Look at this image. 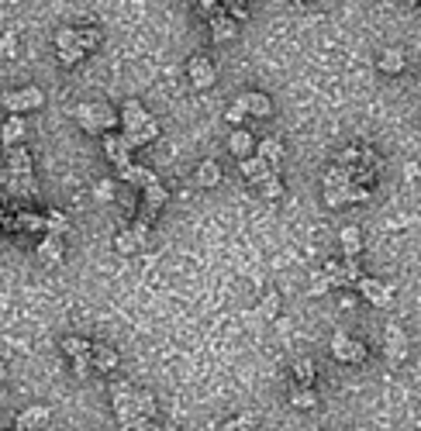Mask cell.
I'll list each match as a JSON object with an SVG mask.
<instances>
[{
	"mask_svg": "<svg viewBox=\"0 0 421 431\" xmlns=\"http://www.w3.org/2000/svg\"><path fill=\"white\" fill-rule=\"evenodd\" d=\"M404 52L401 48H387V52H380V73H390V77H397V73H404Z\"/></svg>",
	"mask_w": 421,
	"mask_h": 431,
	"instance_id": "cell-21",
	"label": "cell"
},
{
	"mask_svg": "<svg viewBox=\"0 0 421 431\" xmlns=\"http://www.w3.org/2000/svg\"><path fill=\"white\" fill-rule=\"evenodd\" d=\"M194 180H197V187H204V190H210V187H218V183H221V166H218L214 159H204V162L197 166V173H194Z\"/></svg>",
	"mask_w": 421,
	"mask_h": 431,
	"instance_id": "cell-18",
	"label": "cell"
},
{
	"mask_svg": "<svg viewBox=\"0 0 421 431\" xmlns=\"http://www.w3.org/2000/svg\"><path fill=\"white\" fill-rule=\"evenodd\" d=\"M93 197H97L100 204L118 200V183H114V180H97V183H93Z\"/></svg>",
	"mask_w": 421,
	"mask_h": 431,
	"instance_id": "cell-33",
	"label": "cell"
},
{
	"mask_svg": "<svg viewBox=\"0 0 421 431\" xmlns=\"http://www.w3.org/2000/svg\"><path fill=\"white\" fill-rule=\"evenodd\" d=\"M18 232H45V214L18 211Z\"/></svg>",
	"mask_w": 421,
	"mask_h": 431,
	"instance_id": "cell-26",
	"label": "cell"
},
{
	"mask_svg": "<svg viewBox=\"0 0 421 431\" xmlns=\"http://www.w3.org/2000/svg\"><path fill=\"white\" fill-rule=\"evenodd\" d=\"M338 241H342V252H345V259H356V256H359V248H363V232L349 225V228H342Z\"/></svg>",
	"mask_w": 421,
	"mask_h": 431,
	"instance_id": "cell-23",
	"label": "cell"
},
{
	"mask_svg": "<svg viewBox=\"0 0 421 431\" xmlns=\"http://www.w3.org/2000/svg\"><path fill=\"white\" fill-rule=\"evenodd\" d=\"M328 290H332V279H328V276H325V273L311 276V297H325Z\"/></svg>",
	"mask_w": 421,
	"mask_h": 431,
	"instance_id": "cell-40",
	"label": "cell"
},
{
	"mask_svg": "<svg viewBox=\"0 0 421 431\" xmlns=\"http://www.w3.org/2000/svg\"><path fill=\"white\" fill-rule=\"evenodd\" d=\"M253 418H249V414H242V418H232V421H225V425H221V431H253Z\"/></svg>",
	"mask_w": 421,
	"mask_h": 431,
	"instance_id": "cell-41",
	"label": "cell"
},
{
	"mask_svg": "<svg viewBox=\"0 0 421 431\" xmlns=\"http://www.w3.org/2000/svg\"><path fill=\"white\" fill-rule=\"evenodd\" d=\"M0 100H4V107H7V111L21 114V93H18V90H4V97H0Z\"/></svg>",
	"mask_w": 421,
	"mask_h": 431,
	"instance_id": "cell-42",
	"label": "cell"
},
{
	"mask_svg": "<svg viewBox=\"0 0 421 431\" xmlns=\"http://www.w3.org/2000/svg\"><path fill=\"white\" fill-rule=\"evenodd\" d=\"M131 135L138 138V145H145V142H156V138H159V121L149 118L145 124H142V128H138V131H131Z\"/></svg>",
	"mask_w": 421,
	"mask_h": 431,
	"instance_id": "cell-36",
	"label": "cell"
},
{
	"mask_svg": "<svg viewBox=\"0 0 421 431\" xmlns=\"http://www.w3.org/2000/svg\"><path fill=\"white\" fill-rule=\"evenodd\" d=\"M156 214H159V211H152V207H142V214H138V221H145V225H152V221H156Z\"/></svg>",
	"mask_w": 421,
	"mask_h": 431,
	"instance_id": "cell-49",
	"label": "cell"
},
{
	"mask_svg": "<svg viewBox=\"0 0 421 431\" xmlns=\"http://www.w3.org/2000/svg\"><path fill=\"white\" fill-rule=\"evenodd\" d=\"M4 187H7V194L11 197H21V200H28V197L39 194L35 173H7V169H4Z\"/></svg>",
	"mask_w": 421,
	"mask_h": 431,
	"instance_id": "cell-7",
	"label": "cell"
},
{
	"mask_svg": "<svg viewBox=\"0 0 421 431\" xmlns=\"http://www.w3.org/2000/svg\"><path fill=\"white\" fill-rule=\"evenodd\" d=\"M325 190H345V187H352V173L349 169H342V166H328V173H325Z\"/></svg>",
	"mask_w": 421,
	"mask_h": 431,
	"instance_id": "cell-22",
	"label": "cell"
},
{
	"mask_svg": "<svg viewBox=\"0 0 421 431\" xmlns=\"http://www.w3.org/2000/svg\"><path fill=\"white\" fill-rule=\"evenodd\" d=\"M90 366H97L100 373H114L118 369V352L111 345H93L90 349Z\"/></svg>",
	"mask_w": 421,
	"mask_h": 431,
	"instance_id": "cell-16",
	"label": "cell"
},
{
	"mask_svg": "<svg viewBox=\"0 0 421 431\" xmlns=\"http://www.w3.org/2000/svg\"><path fill=\"white\" fill-rule=\"evenodd\" d=\"M21 93V111H39L45 104V93L39 86H25V90H18Z\"/></svg>",
	"mask_w": 421,
	"mask_h": 431,
	"instance_id": "cell-30",
	"label": "cell"
},
{
	"mask_svg": "<svg viewBox=\"0 0 421 431\" xmlns=\"http://www.w3.org/2000/svg\"><path fill=\"white\" fill-rule=\"evenodd\" d=\"M255 314H259V321H273V317L280 314V293H266Z\"/></svg>",
	"mask_w": 421,
	"mask_h": 431,
	"instance_id": "cell-34",
	"label": "cell"
},
{
	"mask_svg": "<svg viewBox=\"0 0 421 431\" xmlns=\"http://www.w3.org/2000/svg\"><path fill=\"white\" fill-rule=\"evenodd\" d=\"M76 121L83 124V131H90V135H107V131H114L121 124L111 104H80L76 107Z\"/></svg>",
	"mask_w": 421,
	"mask_h": 431,
	"instance_id": "cell-1",
	"label": "cell"
},
{
	"mask_svg": "<svg viewBox=\"0 0 421 431\" xmlns=\"http://www.w3.org/2000/svg\"><path fill=\"white\" fill-rule=\"evenodd\" d=\"M104 152H107V159H111L118 169L131 166V149L121 142V135H118V131H107V135H104Z\"/></svg>",
	"mask_w": 421,
	"mask_h": 431,
	"instance_id": "cell-9",
	"label": "cell"
},
{
	"mask_svg": "<svg viewBox=\"0 0 421 431\" xmlns=\"http://www.w3.org/2000/svg\"><path fill=\"white\" fill-rule=\"evenodd\" d=\"M239 169H242V176H246V180H253V183H262L269 173H276V169H273L266 159H259V156L242 159V162H239Z\"/></svg>",
	"mask_w": 421,
	"mask_h": 431,
	"instance_id": "cell-14",
	"label": "cell"
},
{
	"mask_svg": "<svg viewBox=\"0 0 421 431\" xmlns=\"http://www.w3.org/2000/svg\"><path fill=\"white\" fill-rule=\"evenodd\" d=\"M235 35H239V25H235L225 11H214V14H210V39L221 45V41L235 39Z\"/></svg>",
	"mask_w": 421,
	"mask_h": 431,
	"instance_id": "cell-13",
	"label": "cell"
},
{
	"mask_svg": "<svg viewBox=\"0 0 421 431\" xmlns=\"http://www.w3.org/2000/svg\"><path fill=\"white\" fill-rule=\"evenodd\" d=\"M0 52H4L7 59H11L14 52H18V48H14V35H4V39H0Z\"/></svg>",
	"mask_w": 421,
	"mask_h": 431,
	"instance_id": "cell-47",
	"label": "cell"
},
{
	"mask_svg": "<svg viewBox=\"0 0 421 431\" xmlns=\"http://www.w3.org/2000/svg\"><path fill=\"white\" fill-rule=\"evenodd\" d=\"M118 121H121V131H138L149 121V111L142 107V100H128L121 107V114H118Z\"/></svg>",
	"mask_w": 421,
	"mask_h": 431,
	"instance_id": "cell-12",
	"label": "cell"
},
{
	"mask_svg": "<svg viewBox=\"0 0 421 431\" xmlns=\"http://www.w3.org/2000/svg\"><path fill=\"white\" fill-rule=\"evenodd\" d=\"M0 225H4V232H18V214L14 218H4L0 214Z\"/></svg>",
	"mask_w": 421,
	"mask_h": 431,
	"instance_id": "cell-50",
	"label": "cell"
},
{
	"mask_svg": "<svg viewBox=\"0 0 421 431\" xmlns=\"http://www.w3.org/2000/svg\"><path fill=\"white\" fill-rule=\"evenodd\" d=\"M14 431H21V428H14Z\"/></svg>",
	"mask_w": 421,
	"mask_h": 431,
	"instance_id": "cell-53",
	"label": "cell"
},
{
	"mask_svg": "<svg viewBox=\"0 0 421 431\" xmlns=\"http://www.w3.org/2000/svg\"><path fill=\"white\" fill-rule=\"evenodd\" d=\"M7 173H35L32 152H28V149H21V145H14V149L7 152Z\"/></svg>",
	"mask_w": 421,
	"mask_h": 431,
	"instance_id": "cell-19",
	"label": "cell"
},
{
	"mask_svg": "<svg viewBox=\"0 0 421 431\" xmlns=\"http://www.w3.org/2000/svg\"><path fill=\"white\" fill-rule=\"evenodd\" d=\"M48 421H52V411H48L45 404H32L28 411H21V414H18L14 428H21V431H39V428H45Z\"/></svg>",
	"mask_w": 421,
	"mask_h": 431,
	"instance_id": "cell-8",
	"label": "cell"
},
{
	"mask_svg": "<svg viewBox=\"0 0 421 431\" xmlns=\"http://www.w3.org/2000/svg\"><path fill=\"white\" fill-rule=\"evenodd\" d=\"M149 232H152V225H145V221H135V228H131V235L138 238V245L149 238Z\"/></svg>",
	"mask_w": 421,
	"mask_h": 431,
	"instance_id": "cell-46",
	"label": "cell"
},
{
	"mask_svg": "<svg viewBox=\"0 0 421 431\" xmlns=\"http://www.w3.org/2000/svg\"><path fill=\"white\" fill-rule=\"evenodd\" d=\"M111 400H114V418L125 425V428H135L142 418L135 414V387L125 383V380H118L114 387H111Z\"/></svg>",
	"mask_w": 421,
	"mask_h": 431,
	"instance_id": "cell-2",
	"label": "cell"
},
{
	"mask_svg": "<svg viewBox=\"0 0 421 431\" xmlns=\"http://www.w3.org/2000/svg\"><path fill=\"white\" fill-rule=\"evenodd\" d=\"M25 121H21V114H14L11 121H4L0 124V138H4V145H21L25 142Z\"/></svg>",
	"mask_w": 421,
	"mask_h": 431,
	"instance_id": "cell-20",
	"label": "cell"
},
{
	"mask_svg": "<svg viewBox=\"0 0 421 431\" xmlns=\"http://www.w3.org/2000/svg\"><path fill=\"white\" fill-rule=\"evenodd\" d=\"M225 14H228V18L239 25V21L246 18V4H242V0H235V4H228V11H225Z\"/></svg>",
	"mask_w": 421,
	"mask_h": 431,
	"instance_id": "cell-45",
	"label": "cell"
},
{
	"mask_svg": "<svg viewBox=\"0 0 421 431\" xmlns=\"http://www.w3.org/2000/svg\"><path fill=\"white\" fill-rule=\"evenodd\" d=\"M332 355H335L338 362H363L366 359V345L363 342H356V338H349V335H342L335 331V338H332Z\"/></svg>",
	"mask_w": 421,
	"mask_h": 431,
	"instance_id": "cell-3",
	"label": "cell"
},
{
	"mask_svg": "<svg viewBox=\"0 0 421 431\" xmlns=\"http://www.w3.org/2000/svg\"><path fill=\"white\" fill-rule=\"evenodd\" d=\"M225 118L232 121V124H242V121L249 118V114H246V107H242V104H239V100H235V104H232V107H228V111H225Z\"/></svg>",
	"mask_w": 421,
	"mask_h": 431,
	"instance_id": "cell-44",
	"label": "cell"
},
{
	"mask_svg": "<svg viewBox=\"0 0 421 431\" xmlns=\"http://www.w3.org/2000/svg\"><path fill=\"white\" fill-rule=\"evenodd\" d=\"M169 204V190L163 183H152V187H145V207H152V211H163Z\"/></svg>",
	"mask_w": 421,
	"mask_h": 431,
	"instance_id": "cell-27",
	"label": "cell"
},
{
	"mask_svg": "<svg viewBox=\"0 0 421 431\" xmlns=\"http://www.w3.org/2000/svg\"><path fill=\"white\" fill-rule=\"evenodd\" d=\"M187 77H190V83H194L197 90H208V86H214L218 73H214V62H210L208 55H194V59L187 62Z\"/></svg>",
	"mask_w": 421,
	"mask_h": 431,
	"instance_id": "cell-5",
	"label": "cell"
},
{
	"mask_svg": "<svg viewBox=\"0 0 421 431\" xmlns=\"http://www.w3.org/2000/svg\"><path fill=\"white\" fill-rule=\"evenodd\" d=\"M128 431H159V428H156V425H152V421H138V425H135V428H128Z\"/></svg>",
	"mask_w": 421,
	"mask_h": 431,
	"instance_id": "cell-51",
	"label": "cell"
},
{
	"mask_svg": "<svg viewBox=\"0 0 421 431\" xmlns=\"http://www.w3.org/2000/svg\"><path fill=\"white\" fill-rule=\"evenodd\" d=\"M383 338H387V362L397 366V362L408 359V352H411V349H408V335H404L397 324H387V328H383Z\"/></svg>",
	"mask_w": 421,
	"mask_h": 431,
	"instance_id": "cell-6",
	"label": "cell"
},
{
	"mask_svg": "<svg viewBox=\"0 0 421 431\" xmlns=\"http://www.w3.org/2000/svg\"><path fill=\"white\" fill-rule=\"evenodd\" d=\"M83 55H86V52L80 48V45H59V59H62L66 66H76Z\"/></svg>",
	"mask_w": 421,
	"mask_h": 431,
	"instance_id": "cell-39",
	"label": "cell"
},
{
	"mask_svg": "<svg viewBox=\"0 0 421 431\" xmlns=\"http://www.w3.org/2000/svg\"><path fill=\"white\" fill-rule=\"evenodd\" d=\"M228 149H232V156H239V162H242V159H249L255 152L253 135H249L246 128H235V131H232V138H228Z\"/></svg>",
	"mask_w": 421,
	"mask_h": 431,
	"instance_id": "cell-15",
	"label": "cell"
},
{
	"mask_svg": "<svg viewBox=\"0 0 421 431\" xmlns=\"http://www.w3.org/2000/svg\"><path fill=\"white\" fill-rule=\"evenodd\" d=\"M342 266H345V279H349V286H356V279H359V259H342Z\"/></svg>",
	"mask_w": 421,
	"mask_h": 431,
	"instance_id": "cell-43",
	"label": "cell"
},
{
	"mask_svg": "<svg viewBox=\"0 0 421 431\" xmlns=\"http://www.w3.org/2000/svg\"><path fill=\"white\" fill-rule=\"evenodd\" d=\"M415 4H421V0H415Z\"/></svg>",
	"mask_w": 421,
	"mask_h": 431,
	"instance_id": "cell-52",
	"label": "cell"
},
{
	"mask_svg": "<svg viewBox=\"0 0 421 431\" xmlns=\"http://www.w3.org/2000/svg\"><path fill=\"white\" fill-rule=\"evenodd\" d=\"M294 380L300 387H311L314 383V362L311 359H297L294 362Z\"/></svg>",
	"mask_w": 421,
	"mask_h": 431,
	"instance_id": "cell-31",
	"label": "cell"
},
{
	"mask_svg": "<svg viewBox=\"0 0 421 431\" xmlns=\"http://www.w3.org/2000/svg\"><path fill=\"white\" fill-rule=\"evenodd\" d=\"M290 404H294L297 411H311V407H318V393L311 390V387H297L290 393Z\"/></svg>",
	"mask_w": 421,
	"mask_h": 431,
	"instance_id": "cell-29",
	"label": "cell"
},
{
	"mask_svg": "<svg viewBox=\"0 0 421 431\" xmlns=\"http://www.w3.org/2000/svg\"><path fill=\"white\" fill-rule=\"evenodd\" d=\"M35 256H39V263H42V266H59V263H62V256H66V245H62V238L48 235V238L39 241Z\"/></svg>",
	"mask_w": 421,
	"mask_h": 431,
	"instance_id": "cell-10",
	"label": "cell"
},
{
	"mask_svg": "<svg viewBox=\"0 0 421 431\" xmlns=\"http://www.w3.org/2000/svg\"><path fill=\"white\" fill-rule=\"evenodd\" d=\"M259 187H262V197H266V200H276V197H283V183H280V173H269V176H266V180H262Z\"/></svg>",
	"mask_w": 421,
	"mask_h": 431,
	"instance_id": "cell-35",
	"label": "cell"
},
{
	"mask_svg": "<svg viewBox=\"0 0 421 431\" xmlns=\"http://www.w3.org/2000/svg\"><path fill=\"white\" fill-rule=\"evenodd\" d=\"M356 290H359L363 300H370L373 307H390V300H394L390 286H383V283L373 279V276H359V279H356Z\"/></svg>",
	"mask_w": 421,
	"mask_h": 431,
	"instance_id": "cell-4",
	"label": "cell"
},
{
	"mask_svg": "<svg viewBox=\"0 0 421 431\" xmlns=\"http://www.w3.org/2000/svg\"><path fill=\"white\" fill-rule=\"evenodd\" d=\"M45 232L55 235V238H62L66 232H69V218H66L62 211H48V214H45Z\"/></svg>",
	"mask_w": 421,
	"mask_h": 431,
	"instance_id": "cell-25",
	"label": "cell"
},
{
	"mask_svg": "<svg viewBox=\"0 0 421 431\" xmlns=\"http://www.w3.org/2000/svg\"><path fill=\"white\" fill-rule=\"evenodd\" d=\"M239 104H242V107H246V114H253V118H269V114H273V100H269L266 93H259V90L242 93V97H239Z\"/></svg>",
	"mask_w": 421,
	"mask_h": 431,
	"instance_id": "cell-11",
	"label": "cell"
},
{
	"mask_svg": "<svg viewBox=\"0 0 421 431\" xmlns=\"http://www.w3.org/2000/svg\"><path fill=\"white\" fill-rule=\"evenodd\" d=\"M325 276L332 279V286H349V279H345V266L335 263V259H328V263H325Z\"/></svg>",
	"mask_w": 421,
	"mask_h": 431,
	"instance_id": "cell-38",
	"label": "cell"
},
{
	"mask_svg": "<svg viewBox=\"0 0 421 431\" xmlns=\"http://www.w3.org/2000/svg\"><path fill=\"white\" fill-rule=\"evenodd\" d=\"M114 248H118L121 256H131V252H138V238L131 235V232H118V235H114Z\"/></svg>",
	"mask_w": 421,
	"mask_h": 431,
	"instance_id": "cell-37",
	"label": "cell"
},
{
	"mask_svg": "<svg viewBox=\"0 0 421 431\" xmlns=\"http://www.w3.org/2000/svg\"><path fill=\"white\" fill-rule=\"evenodd\" d=\"M76 45H80L83 52H93V48H100V28H93V25H86V28H76Z\"/></svg>",
	"mask_w": 421,
	"mask_h": 431,
	"instance_id": "cell-28",
	"label": "cell"
},
{
	"mask_svg": "<svg viewBox=\"0 0 421 431\" xmlns=\"http://www.w3.org/2000/svg\"><path fill=\"white\" fill-rule=\"evenodd\" d=\"M255 156H259V159H266V162H269V166L276 169V166H280V159H283V142L269 135V138L255 142Z\"/></svg>",
	"mask_w": 421,
	"mask_h": 431,
	"instance_id": "cell-17",
	"label": "cell"
},
{
	"mask_svg": "<svg viewBox=\"0 0 421 431\" xmlns=\"http://www.w3.org/2000/svg\"><path fill=\"white\" fill-rule=\"evenodd\" d=\"M90 342H83V338H66L62 342V352L69 355V359H90Z\"/></svg>",
	"mask_w": 421,
	"mask_h": 431,
	"instance_id": "cell-32",
	"label": "cell"
},
{
	"mask_svg": "<svg viewBox=\"0 0 421 431\" xmlns=\"http://www.w3.org/2000/svg\"><path fill=\"white\" fill-rule=\"evenodd\" d=\"M90 369V359H73V376H86Z\"/></svg>",
	"mask_w": 421,
	"mask_h": 431,
	"instance_id": "cell-48",
	"label": "cell"
},
{
	"mask_svg": "<svg viewBox=\"0 0 421 431\" xmlns=\"http://www.w3.org/2000/svg\"><path fill=\"white\" fill-rule=\"evenodd\" d=\"M135 414L142 421H152L156 418V397L149 390H135Z\"/></svg>",
	"mask_w": 421,
	"mask_h": 431,
	"instance_id": "cell-24",
	"label": "cell"
}]
</instances>
